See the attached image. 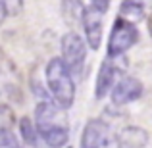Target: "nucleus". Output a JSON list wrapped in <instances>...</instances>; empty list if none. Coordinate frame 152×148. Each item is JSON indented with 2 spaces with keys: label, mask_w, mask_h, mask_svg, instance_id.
<instances>
[{
  "label": "nucleus",
  "mask_w": 152,
  "mask_h": 148,
  "mask_svg": "<svg viewBox=\"0 0 152 148\" xmlns=\"http://www.w3.org/2000/svg\"><path fill=\"white\" fill-rule=\"evenodd\" d=\"M91 6L96 8V10L102 12V14H106L108 8H110V0H91Z\"/></svg>",
  "instance_id": "2eb2a0df"
},
{
  "label": "nucleus",
  "mask_w": 152,
  "mask_h": 148,
  "mask_svg": "<svg viewBox=\"0 0 152 148\" xmlns=\"http://www.w3.org/2000/svg\"><path fill=\"white\" fill-rule=\"evenodd\" d=\"M141 39L137 25L123 17H118L108 37V58H119L129 48H133Z\"/></svg>",
  "instance_id": "7ed1b4c3"
},
{
  "label": "nucleus",
  "mask_w": 152,
  "mask_h": 148,
  "mask_svg": "<svg viewBox=\"0 0 152 148\" xmlns=\"http://www.w3.org/2000/svg\"><path fill=\"white\" fill-rule=\"evenodd\" d=\"M0 148H23V146L18 142L15 135L12 133L10 129L4 127V129L0 131Z\"/></svg>",
  "instance_id": "4468645a"
},
{
  "label": "nucleus",
  "mask_w": 152,
  "mask_h": 148,
  "mask_svg": "<svg viewBox=\"0 0 152 148\" xmlns=\"http://www.w3.org/2000/svg\"><path fill=\"white\" fill-rule=\"evenodd\" d=\"M66 148H71V146H66Z\"/></svg>",
  "instance_id": "a211bd4d"
},
{
  "label": "nucleus",
  "mask_w": 152,
  "mask_h": 148,
  "mask_svg": "<svg viewBox=\"0 0 152 148\" xmlns=\"http://www.w3.org/2000/svg\"><path fill=\"white\" fill-rule=\"evenodd\" d=\"M148 144V133L142 127H123L118 135V146L119 148H145Z\"/></svg>",
  "instance_id": "1a4fd4ad"
},
{
  "label": "nucleus",
  "mask_w": 152,
  "mask_h": 148,
  "mask_svg": "<svg viewBox=\"0 0 152 148\" xmlns=\"http://www.w3.org/2000/svg\"><path fill=\"white\" fill-rule=\"evenodd\" d=\"M19 133H21V139L27 148H42V144H45L37 125H35V121H31V117L19 119Z\"/></svg>",
  "instance_id": "9d476101"
},
{
  "label": "nucleus",
  "mask_w": 152,
  "mask_h": 148,
  "mask_svg": "<svg viewBox=\"0 0 152 148\" xmlns=\"http://www.w3.org/2000/svg\"><path fill=\"white\" fill-rule=\"evenodd\" d=\"M110 141V125L102 119H89L81 135V148H104Z\"/></svg>",
  "instance_id": "423d86ee"
},
{
  "label": "nucleus",
  "mask_w": 152,
  "mask_h": 148,
  "mask_svg": "<svg viewBox=\"0 0 152 148\" xmlns=\"http://www.w3.org/2000/svg\"><path fill=\"white\" fill-rule=\"evenodd\" d=\"M148 33H150V37H152V15L148 17Z\"/></svg>",
  "instance_id": "dca6fc26"
},
{
  "label": "nucleus",
  "mask_w": 152,
  "mask_h": 148,
  "mask_svg": "<svg viewBox=\"0 0 152 148\" xmlns=\"http://www.w3.org/2000/svg\"><path fill=\"white\" fill-rule=\"evenodd\" d=\"M83 29H85V39L89 48L98 50L102 42V12H98L96 8H87L85 17H83Z\"/></svg>",
  "instance_id": "0eeeda50"
},
{
  "label": "nucleus",
  "mask_w": 152,
  "mask_h": 148,
  "mask_svg": "<svg viewBox=\"0 0 152 148\" xmlns=\"http://www.w3.org/2000/svg\"><path fill=\"white\" fill-rule=\"evenodd\" d=\"M23 10V0H2V21L8 15H19Z\"/></svg>",
  "instance_id": "ddd939ff"
},
{
  "label": "nucleus",
  "mask_w": 152,
  "mask_h": 148,
  "mask_svg": "<svg viewBox=\"0 0 152 148\" xmlns=\"http://www.w3.org/2000/svg\"><path fill=\"white\" fill-rule=\"evenodd\" d=\"M115 66L114 60L106 58L100 63V69H98L96 75V87H94V96L96 100H102L104 96H108V93H112L115 87Z\"/></svg>",
  "instance_id": "6e6552de"
},
{
  "label": "nucleus",
  "mask_w": 152,
  "mask_h": 148,
  "mask_svg": "<svg viewBox=\"0 0 152 148\" xmlns=\"http://www.w3.org/2000/svg\"><path fill=\"white\" fill-rule=\"evenodd\" d=\"M45 77H46V87L52 94V100L60 108L69 110L75 100V83H73V73L67 69L62 58H52L46 63Z\"/></svg>",
  "instance_id": "f03ea898"
},
{
  "label": "nucleus",
  "mask_w": 152,
  "mask_h": 148,
  "mask_svg": "<svg viewBox=\"0 0 152 148\" xmlns=\"http://www.w3.org/2000/svg\"><path fill=\"white\" fill-rule=\"evenodd\" d=\"M141 94H142V83L137 77L125 75V77H121L115 83L110 96H112V102L115 106H123V104H131L135 100H139Z\"/></svg>",
  "instance_id": "39448f33"
},
{
  "label": "nucleus",
  "mask_w": 152,
  "mask_h": 148,
  "mask_svg": "<svg viewBox=\"0 0 152 148\" xmlns=\"http://www.w3.org/2000/svg\"><path fill=\"white\" fill-rule=\"evenodd\" d=\"M60 8H62V17L66 19L67 25L83 23V17H85V12H87L83 0H62Z\"/></svg>",
  "instance_id": "9b49d317"
},
{
  "label": "nucleus",
  "mask_w": 152,
  "mask_h": 148,
  "mask_svg": "<svg viewBox=\"0 0 152 148\" xmlns=\"http://www.w3.org/2000/svg\"><path fill=\"white\" fill-rule=\"evenodd\" d=\"M146 6L142 0H123L121 6H119V17L127 19L131 23H139L145 17Z\"/></svg>",
  "instance_id": "f8f14e48"
},
{
  "label": "nucleus",
  "mask_w": 152,
  "mask_h": 148,
  "mask_svg": "<svg viewBox=\"0 0 152 148\" xmlns=\"http://www.w3.org/2000/svg\"><path fill=\"white\" fill-rule=\"evenodd\" d=\"M60 48H62V60L67 66V69L73 75H77L83 69L87 58V44L81 39V35L75 31L66 33L60 41Z\"/></svg>",
  "instance_id": "20e7f679"
},
{
  "label": "nucleus",
  "mask_w": 152,
  "mask_h": 148,
  "mask_svg": "<svg viewBox=\"0 0 152 148\" xmlns=\"http://www.w3.org/2000/svg\"><path fill=\"white\" fill-rule=\"evenodd\" d=\"M142 2H145L146 8H152V0H142Z\"/></svg>",
  "instance_id": "f3484780"
},
{
  "label": "nucleus",
  "mask_w": 152,
  "mask_h": 148,
  "mask_svg": "<svg viewBox=\"0 0 152 148\" xmlns=\"http://www.w3.org/2000/svg\"><path fill=\"white\" fill-rule=\"evenodd\" d=\"M35 125L48 148H64L69 141V123L60 108L52 100H42L35 110Z\"/></svg>",
  "instance_id": "f257e3e1"
}]
</instances>
